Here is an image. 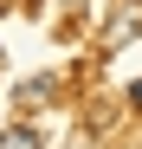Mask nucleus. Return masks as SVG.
<instances>
[{
	"instance_id": "nucleus-3",
	"label": "nucleus",
	"mask_w": 142,
	"mask_h": 149,
	"mask_svg": "<svg viewBox=\"0 0 142 149\" xmlns=\"http://www.w3.org/2000/svg\"><path fill=\"white\" fill-rule=\"evenodd\" d=\"M0 149H39V130L32 123H13V130L0 136Z\"/></svg>"
},
{
	"instance_id": "nucleus-1",
	"label": "nucleus",
	"mask_w": 142,
	"mask_h": 149,
	"mask_svg": "<svg viewBox=\"0 0 142 149\" xmlns=\"http://www.w3.org/2000/svg\"><path fill=\"white\" fill-rule=\"evenodd\" d=\"M136 33H142V7H123V13L110 19V33H103V52H116V45H129Z\"/></svg>"
},
{
	"instance_id": "nucleus-2",
	"label": "nucleus",
	"mask_w": 142,
	"mask_h": 149,
	"mask_svg": "<svg viewBox=\"0 0 142 149\" xmlns=\"http://www.w3.org/2000/svg\"><path fill=\"white\" fill-rule=\"evenodd\" d=\"M32 104H52V78H26L19 84V110H32Z\"/></svg>"
},
{
	"instance_id": "nucleus-4",
	"label": "nucleus",
	"mask_w": 142,
	"mask_h": 149,
	"mask_svg": "<svg viewBox=\"0 0 142 149\" xmlns=\"http://www.w3.org/2000/svg\"><path fill=\"white\" fill-rule=\"evenodd\" d=\"M129 104H142V78H136V84H129Z\"/></svg>"
},
{
	"instance_id": "nucleus-5",
	"label": "nucleus",
	"mask_w": 142,
	"mask_h": 149,
	"mask_svg": "<svg viewBox=\"0 0 142 149\" xmlns=\"http://www.w3.org/2000/svg\"><path fill=\"white\" fill-rule=\"evenodd\" d=\"M32 7H45V0H32Z\"/></svg>"
}]
</instances>
